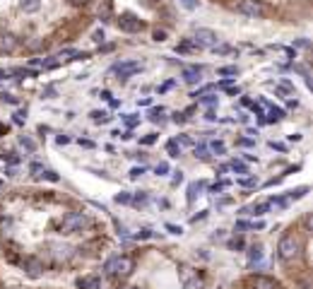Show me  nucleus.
Masks as SVG:
<instances>
[{"instance_id":"obj_54","label":"nucleus","mask_w":313,"mask_h":289,"mask_svg":"<svg viewBox=\"0 0 313 289\" xmlns=\"http://www.w3.org/2000/svg\"><path fill=\"white\" fill-rule=\"evenodd\" d=\"M73 5H85V2H89V0H70Z\"/></svg>"},{"instance_id":"obj_1","label":"nucleus","mask_w":313,"mask_h":289,"mask_svg":"<svg viewBox=\"0 0 313 289\" xmlns=\"http://www.w3.org/2000/svg\"><path fill=\"white\" fill-rule=\"evenodd\" d=\"M133 268H135V263L128 255H116V258L106 260V265H104V270L109 272V275H116V277H128L130 272H133Z\"/></svg>"},{"instance_id":"obj_52","label":"nucleus","mask_w":313,"mask_h":289,"mask_svg":"<svg viewBox=\"0 0 313 289\" xmlns=\"http://www.w3.org/2000/svg\"><path fill=\"white\" fill-rule=\"evenodd\" d=\"M270 147H272V149H279V152H282V149H284V144H282V143H275V140H272V143H270Z\"/></svg>"},{"instance_id":"obj_50","label":"nucleus","mask_w":313,"mask_h":289,"mask_svg":"<svg viewBox=\"0 0 313 289\" xmlns=\"http://www.w3.org/2000/svg\"><path fill=\"white\" fill-rule=\"evenodd\" d=\"M241 186H256V179H241Z\"/></svg>"},{"instance_id":"obj_37","label":"nucleus","mask_w":313,"mask_h":289,"mask_svg":"<svg viewBox=\"0 0 313 289\" xmlns=\"http://www.w3.org/2000/svg\"><path fill=\"white\" fill-rule=\"evenodd\" d=\"M142 174H145V166H135V169L130 171V176H133V179H137V176H142Z\"/></svg>"},{"instance_id":"obj_19","label":"nucleus","mask_w":313,"mask_h":289,"mask_svg":"<svg viewBox=\"0 0 313 289\" xmlns=\"http://www.w3.org/2000/svg\"><path fill=\"white\" fill-rule=\"evenodd\" d=\"M27 272H29L32 277H39V272H41V265H39L37 260H27Z\"/></svg>"},{"instance_id":"obj_27","label":"nucleus","mask_w":313,"mask_h":289,"mask_svg":"<svg viewBox=\"0 0 313 289\" xmlns=\"http://www.w3.org/2000/svg\"><path fill=\"white\" fill-rule=\"evenodd\" d=\"M166 149H169V154H171V157H179V154H181V147H179V144L174 143V140H171V143L166 144Z\"/></svg>"},{"instance_id":"obj_32","label":"nucleus","mask_w":313,"mask_h":289,"mask_svg":"<svg viewBox=\"0 0 313 289\" xmlns=\"http://www.w3.org/2000/svg\"><path fill=\"white\" fill-rule=\"evenodd\" d=\"M130 202H135V205H145V202H147V195H145V193H137V195L130 198Z\"/></svg>"},{"instance_id":"obj_40","label":"nucleus","mask_w":313,"mask_h":289,"mask_svg":"<svg viewBox=\"0 0 313 289\" xmlns=\"http://www.w3.org/2000/svg\"><path fill=\"white\" fill-rule=\"evenodd\" d=\"M164 39H166L164 29H157V32H154V41H164Z\"/></svg>"},{"instance_id":"obj_7","label":"nucleus","mask_w":313,"mask_h":289,"mask_svg":"<svg viewBox=\"0 0 313 289\" xmlns=\"http://www.w3.org/2000/svg\"><path fill=\"white\" fill-rule=\"evenodd\" d=\"M142 70V65L140 63H135V60H126V63H118L116 68H113V72L118 75V80H128V77H133L135 72Z\"/></svg>"},{"instance_id":"obj_39","label":"nucleus","mask_w":313,"mask_h":289,"mask_svg":"<svg viewBox=\"0 0 313 289\" xmlns=\"http://www.w3.org/2000/svg\"><path fill=\"white\" fill-rule=\"evenodd\" d=\"M149 236H152V232H149V229H140V232L135 234V239H149Z\"/></svg>"},{"instance_id":"obj_13","label":"nucleus","mask_w":313,"mask_h":289,"mask_svg":"<svg viewBox=\"0 0 313 289\" xmlns=\"http://www.w3.org/2000/svg\"><path fill=\"white\" fill-rule=\"evenodd\" d=\"M19 7L24 12H37L39 7H41V0H19Z\"/></svg>"},{"instance_id":"obj_8","label":"nucleus","mask_w":313,"mask_h":289,"mask_svg":"<svg viewBox=\"0 0 313 289\" xmlns=\"http://www.w3.org/2000/svg\"><path fill=\"white\" fill-rule=\"evenodd\" d=\"M248 289H279L277 282L272 277H265V275H256L248 280Z\"/></svg>"},{"instance_id":"obj_25","label":"nucleus","mask_w":313,"mask_h":289,"mask_svg":"<svg viewBox=\"0 0 313 289\" xmlns=\"http://www.w3.org/2000/svg\"><path fill=\"white\" fill-rule=\"evenodd\" d=\"M200 101H203L205 106H215V104H217V96L207 92V94H203V99H200Z\"/></svg>"},{"instance_id":"obj_30","label":"nucleus","mask_w":313,"mask_h":289,"mask_svg":"<svg viewBox=\"0 0 313 289\" xmlns=\"http://www.w3.org/2000/svg\"><path fill=\"white\" fill-rule=\"evenodd\" d=\"M292 90H294V87H292L289 82H279V85H277V92H279V94H289Z\"/></svg>"},{"instance_id":"obj_28","label":"nucleus","mask_w":313,"mask_h":289,"mask_svg":"<svg viewBox=\"0 0 313 289\" xmlns=\"http://www.w3.org/2000/svg\"><path fill=\"white\" fill-rule=\"evenodd\" d=\"M92 121H94V123H106L109 118H106V113H101V111H94V113H92Z\"/></svg>"},{"instance_id":"obj_6","label":"nucleus","mask_w":313,"mask_h":289,"mask_svg":"<svg viewBox=\"0 0 313 289\" xmlns=\"http://www.w3.org/2000/svg\"><path fill=\"white\" fill-rule=\"evenodd\" d=\"M236 10H239L241 15H246V17H260L263 15V5H260L258 0H239Z\"/></svg>"},{"instance_id":"obj_49","label":"nucleus","mask_w":313,"mask_h":289,"mask_svg":"<svg viewBox=\"0 0 313 289\" xmlns=\"http://www.w3.org/2000/svg\"><path fill=\"white\" fill-rule=\"evenodd\" d=\"M154 140H157V133H152V135H147V138H145L142 143H145V144H152V143H154Z\"/></svg>"},{"instance_id":"obj_12","label":"nucleus","mask_w":313,"mask_h":289,"mask_svg":"<svg viewBox=\"0 0 313 289\" xmlns=\"http://www.w3.org/2000/svg\"><path fill=\"white\" fill-rule=\"evenodd\" d=\"M205 188V183L203 181H195V183H190L188 186V202H193L195 200V195H200V191Z\"/></svg>"},{"instance_id":"obj_47","label":"nucleus","mask_w":313,"mask_h":289,"mask_svg":"<svg viewBox=\"0 0 313 289\" xmlns=\"http://www.w3.org/2000/svg\"><path fill=\"white\" fill-rule=\"evenodd\" d=\"M55 143H58V144H68V143H70V138H68V135H58V138H55Z\"/></svg>"},{"instance_id":"obj_23","label":"nucleus","mask_w":313,"mask_h":289,"mask_svg":"<svg viewBox=\"0 0 313 289\" xmlns=\"http://www.w3.org/2000/svg\"><path fill=\"white\" fill-rule=\"evenodd\" d=\"M210 149H212L215 154H224V149H226V147H224L222 140H215V143H210Z\"/></svg>"},{"instance_id":"obj_33","label":"nucleus","mask_w":313,"mask_h":289,"mask_svg":"<svg viewBox=\"0 0 313 289\" xmlns=\"http://www.w3.org/2000/svg\"><path fill=\"white\" fill-rule=\"evenodd\" d=\"M154 171H157L159 176H164V174H169V164H166V162H159L157 166H154Z\"/></svg>"},{"instance_id":"obj_44","label":"nucleus","mask_w":313,"mask_h":289,"mask_svg":"<svg viewBox=\"0 0 313 289\" xmlns=\"http://www.w3.org/2000/svg\"><path fill=\"white\" fill-rule=\"evenodd\" d=\"M229 246H231L234 251H241V248H243V241H241V239H236V241H231Z\"/></svg>"},{"instance_id":"obj_46","label":"nucleus","mask_w":313,"mask_h":289,"mask_svg":"<svg viewBox=\"0 0 313 289\" xmlns=\"http://www.w3.org/2000/svg\"><path fill=\"white\" fill-rule=\"evenodd\" d=\"M94 41H96V44H101V41H104V32H101V29H96V32H94Z\"/></svg>"},{"instance_id":"obj_24","label":"nucleus","mask_w":313,"mask_h":289,"mask_svg":"<svg viewBox=\"0 0 313 289\" xmlns=\"http://www.w3.org/2000/svg\"><path fill=\"white\" fill-rule=\"evenodd\" d=\"M19 144H22L24 149H29V152H34V149H37V143H34V140H29V138H19Z\"/></svg>"},{"instance_id":"obj_16","label":"nucleus","mask_w":313,"mask_h":289,"mask_svg":"<svg viewBox=\"0 0 313 289\" xmlns=\"http://www.w3.org/2000/svg\"><path fill=\"white\" fill-rule=\"evenodd\" d=\"M248 260H251V265H253V263H260V260H263V248H260V246L248 248Z\"/></svg>"},{"instance_id":"obj_43","label":"nucleus","mask_w":313,"mask_h":289,"mask_svg":"<svg viewBox=\"0 0 313 289\" xmlns=\"http://www.w3.org/2000/svg\"><path fill=\"white\" fill-rule=\"evenodd\" d=\"M166 229H169L171 234H181V232H183V229H181V227H176V224H166Z\"/></svg>"},{"instance_id":"obj_2","label":"nucleus","mask_w":313,"mask_h":289,"mask_svg":"<svg viewBox=\"0 0 313 289\" xmlns=\"http://www.w3.org/2000/svg\"><path fill=\"white\" fill-rule=\"evenodd\" d=\"M299 253H301V241L296 239V236H282L279 239V243H277V255L282 258V260H294L299 258Z\"/></svg>"},{"instance_id":"obj_34","label":"nucleus","mask_w":313,"mask_h":289,"mask_svg":"<svg viewBox=\"0 0 313 289\" xmlns=\"http://www.w3.org/2000/svg\"><path fill=\"white\" fill-rule=\"evenodd\" d=\"M29 171H32L34 176H41V174H44V166H41V164H29Z\"/></svg>"},{"instance_id":"obj_31","label":"nucleus","mask_w":313,"mask_h":289,"mask_svg":"<svg viewBox=\"0 0 313 289\" xmlns=\"http://www.w3.org/2000/svg\"><path fill=\"white\" fill-rule=\"evenodd\" d=\"M140 123V116H135V113H130V116H126V126L133 128V126H137Z\"/></svg>"},{"instance_id":"obj_5","label":"nucleus","mask_w":313,"mask_h":289,"mask_svg":"<svg viewBox=\"0 0 313 289\" xmlns=\"http://www.w3.org/2000/svg\"><path fill=\"white\" fill-rule=\"evenodd\" d=\"M142 19H137L135 15H130V12H126V15H121V19H118V29L121 32H126V34H137V32H142Z\"/></svg>"},{"instance_id":"obj_17","label":"nucleus","mask_w":313,"mask_h":289,"mask_svg":"<svg viewBox=\"0 0 313 289\" xmlns=\"http://www.w3.org/2000/svg\"><path fill=\"white\" fill-rule=\"evenodd\" d=\"M229 169H231V171H236V174H248V166H246L243 162H239V159H234V162L229 164Z\"/></svg>"},{"instance_id":"obj_38","label":"nucleus","mask_w":313,"mask_h":289,"mask_svg":"<svg viewBox=\"0 0 313 289\" xmlns=\"http://www.w3.org/2000/svg\"><path fill=\"white\" fill-rule=\"evenodd\" d=\"M174 143L179 144V147H185V144H190V140H188V138H185V135H181V138H176V140H174Z\"/></svg>"},{"instance_id":"obj_15","label":"nucleus","mask_w":313,"mask_h":289,"mask_svg":"<svg viewBox=\"0 0 313 289\" xmlns=\"http://www.w3.org/2000/svg\"><path fill=\"white\" fill-rule=\"evenodd\" d=\"M96 12H99V17L106 22V19L111 17V2H109V0H101V2H99V10H96Z\"/></svg>"},{"instance_id":"obj_14","label":"nucleus","mask_w":313,"mask_h":289,"mask_svg":"<svg viewBox=\"0 0 313 289\" xmlns=\"http://www.w3.org/2000/svg\"><path fill=\"white\" fill-rule=\"evenodd\" d=\"M270 207H268V202H258V205H251V207H246L243 212L246 215H265Z\"/></svg>"},{"instance_id":"obj_35","label":"nucleus","mask_w":313,"mask_h":289,"mask_svg":"<svg viewBox=\"0 0 313 289\" xmlns=\"http://www.w3.org/2000/svg\"><path fill=\"white\" fill-rule=\"evenodd\" d=\"M181 5H183L185 10H195L198 7V0H181Z\"/></svg>"},{"instance_id":"obj_4","label":"nucleus","mask_w":313,"mask_h":289,"mask_svg":"<svg viewBox=\"0 0 313 289\" xmlns=\"http://www.w3.org/2000/svg\"><path fill=\"white\" fill-rule=\"evenodd\" d=\"M193 44H195V48H217L220 36L215 34L212 29H195V34H193Z\"/></svg>"},{"instance_id":"obj_45","label":"nucleus","mask_w":313,"mask_h":289,"mask_svg":"<svg viewBox=\"0 0 313 289\" xmlns=\"http://www.w3.org/2000/svg\"><path fill=\"white\" fill-rule=\"evenodd\" d=\"M239 144H243V147H251V144H256V140H251V138H241Z\"/></svg>"},{"instance_id":"obj_26","label":"nucleus","mask_w":313,"mask_h":289,"mask_svg":"<svg viewBox=\"0 0 313 289\" xmlns=\"http://www.w3.org/2000/svg\"><path fill=\"white\" fill-rule=\"evenodd\" d=\"M279 118H284V111H282V108L270 106V121H279Z\"/></svg>"},{"instance_id":"obj_20","label":"nucleus","mask_w":313,"mask_h":289,"mask_svg":"<svg viewBox=\"0 0 313 289\" xmlns=\"http://www.w3.org/2000/svg\"><path fill=\"white\" fill-rule=\"evenodd\" d=\"M176 51L179 53H190V51H195V44L193 41H183L181 46H176Z\"/></svg>"},{"instance_id":"obj_21","label":"nucleus","mask_w":313,"mask_h":289,"mask_svg":"<svg viewBox=\"0 0 313 289\" xmlns=\"http://www.w3.org/2000/svg\"><path fill=\"white\" fill-rule=\"evenodd\" d=\"M306 191H309V188H296V191H292V193H289V195H287V200H289V202H292V200H299V198H304V195H306Z\"/></svg>"},{"instance_id":"obj_18","label":"nucleus","mask_w":313,"mask_h":289,"mask_svg":"<svg viewBox=\"0 0 313 289\" xmlns=\"http://www.w3.org/2000/svg\"><path fill=\"white\" fill-rule=\"evenodd\" d=\"M217 72H220L222 77H231V75H239V68H236V65H224V68H220Z\"/></svg>"},{"instance_id":"obj_53","label":"nucleus","mask_w":313,"mask_h":289,"mask_svg":"<svg viewBox=\"0 0 313 289\" xmlns=\"http://www.w3.org/2000/svg\"><path fill=\"white\" fill-rule=\"evenodd\" d=\"M80 144H82V147H94L92 140H82V138H80Z\"/></svg>"},{"instance_id":"obj_22","label":"nucleus","mask_w":313,"mask_h":289,"mask_svg":"<svg viewBox=\"0 0 313 289\" xmlns=\"http://www.w3.org/2000/svg\"><path fill=\"white\" fill-rule=\"evenodd\" d=\"M193 152H195V157H200V159H207V157H210L205 144H195V147H193Z\"/></svg>"},{"instance_id":"obj_36","label":"nucleus","mask_w":313,"mask_h":289,"mask_svg":"<svg viewBox=\"0 0 313 289\" xmlns=\"http://www.w3.org/2000/svg\"><path fill=\"white\" fill-rule=\"evenodd\" d=\"M0 101H7V104H17V99H15L12 94H5V92L0 94Z\"/></svg>"},{"instance_id":"obj_51","label":"nucleus","mask_w":313,"mask_h":289,"mask_svg":"<svg viewBox=\"0 0 313 289\" xmlns=\"http://www.w3.org/2000/svg\"><path fill=\"white\" fill-rule=\"evenodd\" d=\"M174 123H185V116L183 113H176V116H174Z\"/></svg>"},{"instance_id":"obj_3","label":"nucleus","mask_w":313,"mask_h":289,"mask_svg":"<svg viewBox=\"0 0 313 289\" xmlns=\"http://www.w3.org/2000/svg\"><path fill=\"white\" fill-rule=\"evenodd\" d=\"M87 215L85 212H68V215L60 219V232L63 234H75V232H82L87 227Z\"/></svg>"},{"instance_id":"obj_9","label":"nucleus","mask_w":313,"mask_h":289,"mask_svg":"<svg viewBox=\"0 0 313 289\" xmlns=\"http://www.w3.org/2000/svg\"><path fill=\"white\" fill-rule=\"evenodd\" d=\"M15 48H17V39L15 36L7 34V32L0 34V53H12Z\"/></svg>"},{"instance_id":"obj_11","label":"nucleus","mask_w":313,"mask_h":289,"mask_svg":"<svg viewBox=\"0 0 313 289\" xmlns=\"http://www.w3.org/2000/svg\"><path fill=\"white\" fill-rule=\"evenodd\" d=\"M200 80H203L200 68H183V82H188V85H200Z\"/></svg>"},{"instance_id":"obj_10","label":"nucleus","mask_w":313,"mask_h":289,"mask_svg":"<svg viewBox=\"0 0 313 289\" xmlns=\"http://www.w3.org/2000/svg\"><path fill=\"white\" fill-rule=\"evenodd\" d=\"M99 287H101V280L96 275H87V277L77 280V289H99Z\"/></svg>"},{"instance_id":"obj_42","label":"nucleus","mask_w":313,"mask_h":289,"mask_svg":"<svg viewBox=\"0 0 313 289\" xmlns=\"http://www.w3.org/2000/svg\"><path fill=\"white\" fill-rule=\"evenodd\" d=\"M222 188H226V181H222V183H215V186H212L210 191H212V193H220Z\"/></svg>"},{"instance_id":"obj_48","label":"nucleus","mask_w":313,"mask_h":289,"mask_svg":"<svg viewBox=\"0 0 313 289\" xmlns=\"http://www.w3.org/2000/svg\"><path fill=\"white\" fill-rule=\"evenodd\" d=\"M181 181H183V174H181V171H176V176L171 179V183H174V186H179Z\"/></svg>"},{"instance_id":"obj_29","label":"nucleus","mask_w":313,"mask_h":289,"mask_svg":"<svg viewBox=\"0 0 313 289\" xmlns=\"http://www.w3.org/2000/svg\"><path fill=\"white\" fill-rule=\"evenodd\" d=\"M130 198H133L130 193H118V195H116V202H118V205H128Z\"/></svg>"},{"instance_id":"obj_41","label":"nucleus","mask_w":313,"mask_h":289,"mask_svg":"<svg viewBox=\"0 0 313 289\" xmlns=\"http://www.w3.org/2000/svg\"><path fill=\"white\" fill-rule=\"evenodd\" d=\"M41 176H44V179H48V181H58V174H55V171H44Z\"/></svg>"},{"instance_id":"obj_56","label":"nucleus","mask_w":313,"mask_h":289,"mask_svg":"<svg viewBox=\"0 0 313 289\" xmlns=\"http://www.w3.org/2000/svg\"><path fill=\"white\" fill-rule=\"evenodd\" d=\"M123 289H140V287H135V285H128V287H123Z\"/></svg>"},{"instance_id":"obj_55","label":"nucleus","mask_w":313,"mask_h":289,"mask_svg":"<svg viewBox=\"0 0 313 289\" xmlns=\"http://www.w3.org/2000/svg\"><path fill=\"white\" fill-rule=\"evenodd\" d=\"M5 77H7V72H2V70H0V80H5Z\"/></svg>"}]
</instances>
